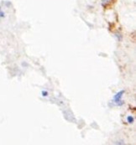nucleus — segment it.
Here are the masks:
<instances>
[{"mask_svg":"<svg viewBox=\"0 0 136 145\" xmlns=\"http://www.w3.org/2000/svg\"><path fill=\"white\" fill-rule=\"evenodd\" d=\"M41 95H42V97H48L49 93H48V91H45V90H43V91H41Z\"/></svg>","mask_w":136,"mask_h":145,"instance_id":"obj_4","label":"nucleus"},{"mask_svg":"<svg viewBox=\"0 0 136 145\" xmlns=\"http://www.w3.org/2000/svg\"><path fill=\"white\" fill-rule=\"evenodd\" d=\"M127 122H128L129 124L133 123L135 122V118H134V117H133V116H128V117H127Z\"/></svg>","mask_w":136,"mask_h":145,"instance_id":"obj_3","label":"nucleus"},{"mask_svg":"<svg viewBox=\"0 0 136 145\" xmlns=\"http://www.w3.org/2000/svg\"><path fill=\"white\" fill-rule=\"evenodd\" d=\"M124 94H125L124 90H120L119 91H118L113 97V103L117 106H122L124 104L123 101V97Z\"/></svg>","mask_w":136,"mask_h":145,"instance_id":"obj_1","label":"nucleus"},{"mask_svg":"<svg viewBox=\"0 0 136 145\" xmlns=\"http://www.w3.org/2000/svg\"><path fill=\"white\" fill-rule=\"evenodd\" d=\"M111 2H112V0H101V3H102V7H106V6L108 5Z\"/></svg>","mask_w":136,"mask_h":145,"instance_id":"obj_2","label":"nucleus"},{"mask_svg":"<svg viewBox=\"0 0 136 145\" xmlns=\"http://www.w3.org/2000/svg\"><path fill=\"white\" fill-rule=\"evenodd\" d=\"M4 17V13L0 9V18H3Z\"/></svg>","mask_w":136,"mask_h":145,"instance_id":"obj_5","label":"nucleus"},{"mask_svg":"<svg viewBox=\"0 0 136 145\" xmlns=\"http://www.w3.org/2000/svg\"><path fill=\"white\" fill-rule=\"evenodd\" d=\"M0 9H1V7H0Z\"/></svg>","mask_w":136,"mask_h":145,"instance_id":"obj_6","label":"nucleus"}]
</instances>
